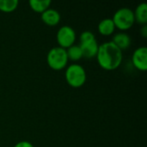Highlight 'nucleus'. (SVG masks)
Masks as SVG:
<instances>
[{
  "instance_id": "f257e3e1",
  "label": "nucleus",
  "mask_w": 147,
  "mask_h": 147,
  "mask_svg": "<svg viewBox=\"0 0 147 147\" xmlns=\"http://www.w3.org/2000/svg\"><path fill=\"white\" fill-rule=\"evenodd\" d=\"M96 58L98 65L102 69L106 71H114L121 65L123 55L121 50H120L112 41H109L99 46Z\"/></svg>"
},
{
  "instance_id": "f03ea898",
  "label": "nucleus",
  "mask_w": 147,
  "mask_h": 147,
  "mask_svg": "<svg viewBox=\"0 0 147 147\" xmlns=\"http://www.w3.org/2000/svg\"><path fill=\"white\" fill-rule=\"evenodd\" d=\"M80 44L78 45L82 50L83 57L92 59L96 57L99 45L96 41L95 34L90 31H84L79 37Z\"/></svg>"
},
{
  "instance_id": "7ed1b4c3",
  "label": "nucleus",
  "mask_w": 147,
  "mask_h": 147,
  "mask_svg": "<svg viewBox=\"0 0 147 147\" xmlns=\"http://www.w3.org/2000/svg\"><path fill=\"white\" fill-rule=\"evenodd\" d=\"M86 78L84 68L78 64H71L65 70V80L73 88L82 87L85 84Z\"/></svg>"
},
{
  "instance_id": "20e7f679",
  "label": "nucleus",
  "mask_w": 147,
  "mask_h": 147,
  "mask_svg": "<svg viewBox=\"0 0 147 147\" xmlns=\"http://www.w3.org/2000/svg\"><path fill=\"white\" fill-rule=\"evenodd\" d=\"M66 50L59 47H53L47 53V62L48 66L54 71H61L65 69L68 63Z\"/></svg>"
},
{
  "instance_id": "39448f33",
  "label": "nucleus",
  "mask_w": 147,
  "mask_h": 147,
  "mask_svg": "<svg viewBox=\"0 0 147 147\" xmlns=\"http://www.w3.org/2000/svg\"><path fill=\"white\" fill-rule=\"evenodd\" d=\"M115 28L121 31L130 29L135 23L134 11L129 8H121L118 9L112 18Z\"/></svg>"
},
{
  "instance_id": "423d86ee",
  "label": "nucleus",
  "mask_w": 147,
  "mask_h": 147,
  "mask_svg": "<svg viewBox=\"0 0 147 147\" xmlns=\"http://www.w3.org/2000/svg\"><path fill=\"white\" fill-rule=\"evenodd\" d=\"M57 42L59 47L64 49H67L70 47L73 46L76 40V33L75 30L67 25L62 26L57 32L56 35Z\"/></svg>"
},
{
  "instance_id": "0eeeda50",
  "label": "nucleus",
  "mask_w": 147,
  "mask_h": 147,
  "mask_svg": "<svg viewBox=\"0 0 147 147\" xmlns=\"http://www.w3.org/2000/svg\"><path fill=\"white\" fill-rule=\"evenodd\" d=\"M132 62L136 69L140 71H146L147 70V47H138L132 56Z\"/></svg>"
},
{
  "instance_id": "6e6552de",
  "label": "nucleus",
  "mask_w": 147,
  "mask_h": 147,
  "mask_svg": "<svg viewBox=\"0 0 147 147\" xmlns=\"http://www.w3.org/2000/svg\"><path fill=\"white\" fill-rule=\"evenodd\" d=\"M41 21L47 26H56L60 22V14L53 9H47L40 14Z\"/></svg>"
},
{
  "instance_id": "1a4fd4ad",
  "label": "nucleus",
  "mask_w": 147,
  "mask_h": 147,
  "mask_svg": "<svg viewBox=\"0 0 147 147\" xmlns=\"http://www.w3.org/2000/svg\"><path fill=\"white\" fill-rule=\"evenodd\" d=\"M112 42L120 50L123 51V50L128 49L130 47L131 43H132V40H131V37L127 34H126L124 32H120V33L115 34L113 36Z\"/></svg>"
},
{
  "instance_id": "9d476101",
  "label": "nucleus",
  "mask_w": 147,
  "mask_h": 147,
  "mask_svg": "<svg viewBox=\"0 0 147 147\" xmlns=\"http://www.w3.org/2000/svg\"><path fill=\"white\" fill-rule=\"evenodd\" d=\"M115 30V26L112 18L102 19L98 24V32L103 36H109L113 34Z\"/></svg>"
},
{
  "instance_id": "9b49d317",
  "label": "nucleus",
  "mask_w": 147,
  "mask_h": 147,
  "mask_svg": "<svg viewBox=\"0 0 147 147\" xmlns=\"http://www.w3.org/2000/svg\"><path fill=\"white\" fill-rule=\"evenodd\" d=\"M135 22L141 24L146 25L147 23V4L146 3H142L139 4L134 12Z\"/></svg>"
},
{
  "instance_id": "f8f14e48",
  "label": "nucleus",
  "mask_w": 147,
  "mask_h": 147,
  "mask_svg": "<svg viewBox=\"0 0 147 147\" xmlns=\"http://www.w3.org/2000/svg\"><path fill=\"white\" fill-rule=\"evenodd\" d=\"M30 8L36 13H43L45 10L49 9L51 5L50 0H30L28 2Z\"/></svg>"
},
{
  "instance_id": "ddd939ff",
  "label": "nucleus",
  "mask_w": 147,
  "mask_h": 147,
  "mask_svg": "<svg viewBox=\"0 0 147 147\" xmlns=\"http://www.w3.org/2000/svg\"><path fill=\"white\" fill-rule=\"evenodd\" d=\"M65 50H66L68 60L78 61V60H80L83 58L82 50H81L80 47L78 46V45H73V46L70 47L69 48H67Z\"/></svg>"
},
{
  "instance_id": "4468645a",
  "label": "nucleus",
  "mask_w": 147,
  "mask_h": 147,
  "mask_svg": "<svg viewBox=\"0 0 147 147\" xmlns=\"http://www.w3.org/2000/svg\"><path fill=\"white\" fill-rule=\"evenodd\" d=\"M18 4V0H0V10L5 13H9L16 9Z\"/></svg>"
},
{
  "instance_id": "2eb2a0df",
  "label": "nucleus",
  "mask_w": 147,
  "mask_h": 147,
  "mask_svg": "<svg viewBox=\"0 0 147 147\" xmlns=\"http://www.w3.org/2000/svg\"><path fill=\"white\" fill-rule=\"evenodd\" d=\"M14 147H34V146L32 145V143L26 141V140H23V141H20V142L16 143L14 146Z\"/></svg>"
},
{
  "instance_id": "dca6fc26",
  "label": "nucleus",
  "mask_w": 147,
  "mask_h": 147,
  "mask_svg": "<svg viewBox=\"0 0 147 147\" xmlns=\"http://www.w3.org/2000/svg\"><path fill=\"white\" fill-rule=\"evenodd\" d=\"M140 34L142 35V37L146 38L147 37V26L146 25H143V27L140 29Z\"/></svg>"
}]
</instances>
